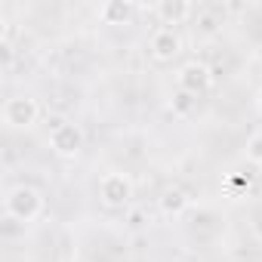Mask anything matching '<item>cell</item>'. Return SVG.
Masks as SVG:
<instances>
[{
	"label": "cell",
	"mask_w": 262,
	"mask_h": 262,
	"mask_svg": "<svg viewBox=\"0 0 262 262\" xmlns=\"http://www.w3.org/2000/svg\"><path fill=\"white\" fill-rule=\"evenodd\" d=\"M7 213L19 222H34L40 213H43V198L37 188L31 185H16L10 194H7Z\"/></svg>",
	"instance_id": "cell-1"
},
{
	"label": "cell",
	"mask_w": 262,
	"mask_h": 262,
	"mask_svg": "<svg viewBox=\"0 0 262 262\" xmlns=\"http://www.w3.org/2000/svg\"><path fill=\"white\" fill-rule=\"evenodd\" d=\"M37 114H40V108L31 96H13L4 105V123L7 126H31L37 120Z\"/></svg>",
	"instance_id": "cell-2"
},
{
	"label": "cell",
	"mask_w": 262,
	"mask_h": 262,
	"mask_svg": "<svg viewBox=\"0 0 262 262\" xmlns=\"http://www.w3.org/2000/svg\"><path fill=\"white\" fill-rule=\"evenodd\" d=\"M50 145H53L56 155L74 158V155L83 148V133H80V126L62 123V120H59V126H53V133H50Z\"/></svg>",
	"instance_id": "cell-3"
},
{
	"label": "cell",
	"mask_w": 262,
	"mask_h": 262,
	"mask_svg": "<svg viewBox=\"0 0 262 262\" xmlns=\"http://www.w3.org/2000/svg\"><path fill=\"white\" fill-rule=\"evenodd\" d=\"M210 80H213V74H210V68H207L204 62H188V65H182V68H179V74H176L179 90H182V93H188V96L204 93V90L210 86Z\"/></svg>",
	"instance_id": "cell-4"
},
{
	"label": "cell",
	"mask_w": 262,
	"mask_h": 262,
	"mask_svg": "<svg viewBox=\"0 0 262 262\" xmlns=\"http://www.w3.org/2000/svg\"><path fill=\"white\" fill-rule=\"evenodd\" d=\"M99 191H102V201L105 204L117 207V204H126L129 198H133V182H129L123 173H108V176H102Z\"/></svg>",
	"instance_id": "cell-5"
},
{
	"label": "cell",
	"mask_w": 262,
	"mask_h": 262,
	"mask_svg": "<svg viewBox=\"0 0 262 262\" xmlns=\"http://www.w3.org/2000/svg\"><path fill=\"white\" fill-rule=\"evenodd\" d=\"M182 53V37L173 31V28H158L151 34V56L158 62H170Z\"/></svg>",
	"instance_id": "cell-6"
},
{
	"label": "cell",
	"mask_w": 262,
	"mask_h": 262,
	"mask_svg": "<svg viewBox=\"0 0 262 262\" xmlns=\"http://www.w3.org/2000/svg\"><path fill=\"white\" fill-rule=\"evenodd\" d=\"M185 207H188V198H185L179 188L164 191V198H161V213H164V216H179Z\"/></svg>",
	"instance_id": "cell-7"
},
{
	"label": "cell",
	"mask_w": 262,
	"mask_h": 262,
	"mask_svg": "<svg viewBox=\"0 0 262 262\" xmlns=\"http://www.w3.org/2000/svg\"><path fill=\"white\" fill-rule=\"evenodd\" d=\"M158 16L164 19V25H176V22H182L185 16H191V7H188V4H170V0H167V4L158 7Z\"/></svg>",
	"instance_id": "cell-8"
},
{
	"label": "cell",
	"mask_w": 262,
	"mask_h": 262,
	"mask_svg": "<svg viewBox=\"0 0 262 262\" xmlns=\"http://www.w3.org/2000/svg\"><path fill=\"white\" fill-rule=\"evenodd\" d=\"M247 161H253L256 167L262 164V133L250 136V142H247Z\"/></svg>",
	"instance_id": "cell-9"
},
{
	"label": "cell",
	"mask_w": 262,
	"mask_h": 262,
	"mask_svg": "<svg viewBox=\"0 0 262 262\" xmlns=\"http://www.w3.org/2000/svg\"><path fill=\"white\" fill-rule=\"evenodd\" d=\"M126 13H129V4H108V7L102 10V16H105L108 22H117V19H126Z\"/></svg>",
	"instance_id": "cell-10"
},
{
	"label": "cell",
	"mask_w": 262,
	"mask_h": 262,
	"mask_svg": "<svg viewBox=\"0 0 262 262\" xmlns=\"http://www.w3.org/2000/svg\"><path fill=\"white\" fill-rule=\"evenodd\" d=\"M176 99H179V102H176V108H179V111H188V108H191V96H188V93H179Z\"/></svg>",
	"instance_id": "cell-11"
},
{
	"label": "cell",
	"mask_w": 262,
	"mask_h": 262,
	"mask_svg": "<svg viewBox=\"0 0 262 262\" xmlns=\"http://www.w3.org/2000/svg\"><path fill=\"white\" fill-rule=\"evenodd\" d=\"M256 108H259V114H262V90H259V96H256Z\"/></svg>",
	"instance_id": "cell-12"
},
{
	"label": "cell",
	"mask_w": 262,
	"mask_h": 262,
	"mask_svg": "<svg viewBox=\"0 0 262 262\" xmlns=\"http://www.w3.org/2000/svg\"><path fill=\"white\" fill-rule=\"evenodd\" d=\"M259 170H262V164H259Z\"/></svg>",
	"instance_id": "cell-13"
}]
</instances>
